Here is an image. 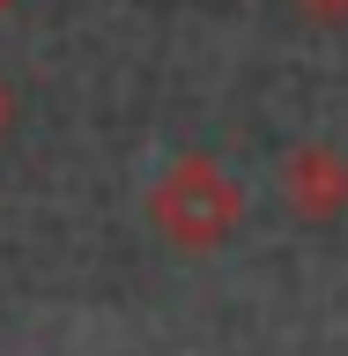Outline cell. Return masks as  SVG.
Returning <instances> with one entry per match:
<instances>
[{"label":"cell","mask_w":348,"mask_h":356,"mask_svg":"<svg viewBox=\"0 0 348 356\" xmlns=\"http://www.w3.org/2000/svg\"><path fill=\"white\" fill-rule=\"evenodd\" d=\"M156 222H163V238L185 245V252H208V245L238 222V186L222 163L193 156V163H178L163 186H156Z\"/></svg>","instance_id":"6da1fadb"},{"label":"cell","mask_w":348,"mask_h":356,"mask_svg":"<svg viewBox=\"0 0 348 356\" xmlns=\"http://www.w3.org/2000/svg\"><path fill=\"white\" fill-rule=\"evenodd\" d=\"M0 8H8V0H0Z\"/></svg>","instance_id":"5b68a950"},{"label":"cell","mask_w":348,"mask_h":356,"mask_svg":"<svg viewBox=\"0 0 348 356\" xmlns=\"http://www.w3.org/2000/svg\"><path fill=\"white\" fill-rule=\"evenodd\" d=\"M0 127H8V89H0Z\"/></svg>","instance_id":"277c9868"},{"label":"cell","mask_w":348,"mask_h":356,"mask_svg":"<svg viewBox=\"0 0 348 356\" xmlns=\"http://www.w3.org/2000/svg\"><path fill=\"white\" fill-rule=\"evenodd\" d=\"M289 200L304 216H326L348 200V171L333 163V149H311V156H289Z\"/></svg>","instance_id":"7a4b0ae2"},{"label":"cell","mask_w":348,"mask_h":356,"mask_svg":"<svg viewBox=\"0 0 348 356\" xmlns=\"http://www.w3.org/2000/svg\"><path fill=\"white\" fill-rule=\"evenodd\" d=\"M311 8H319V15H348V0H311Z\"/></svg>","instance_id":"3957f363"}]
</instances>
